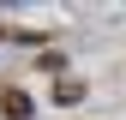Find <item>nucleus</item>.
I'll list each match as a JSON object with an SVG mask.
<instances>
[{
  "instance_id": "obj_2",
  "label": "nucleus",
  "mask_w": 126,
  "mask_h": 120,
  "mask_svg": "<svg viewBox=\"0 0 126 120\" xmlns=\"http://www.w3.org/2000/svg\"><path fill=\"white\" fill-rule=\"evenodd\" d=\"M78 96H84V84H78V78H60V84H54V102H60V108L78 102Z\"/></svg>"
},
{
  "instance_id": "obj_1",
  "label": "nucleus",
  "mask_w": 126,
  "mask_h": 120,
  "mask_svg": "<svg viewBox=\"0 0 126 120\" xmlns=\"http://www.w3.org/2000/svg\"><path fill=\"white\" fill-rule=\"evenodd\" d=\"M0 114H6V120H30V96H24L18 84H6V90H0Z\"/></svg>"
}]
</instances>
